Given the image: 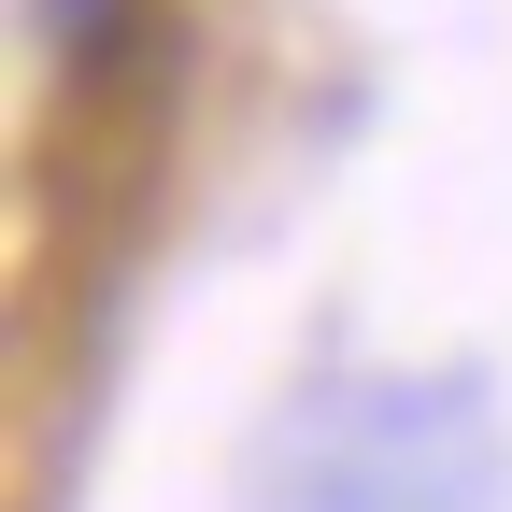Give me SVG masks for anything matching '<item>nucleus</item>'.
<instances>
[{"label": "nucleus", "mask_w": 512, "mask_h": 512, "mask_svg": "<svg viewBox=\"0 0 512 512\" xmlns=\"http://www.w3.org/2000/svg\"><path fill=\"white\" fill-rule=\"evenodd\" d=\"M512 427L470 370H328L256 427L242 512H498Z\"/></svg>", "instance_id": "f257e3e1"}]
</instances>
